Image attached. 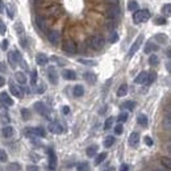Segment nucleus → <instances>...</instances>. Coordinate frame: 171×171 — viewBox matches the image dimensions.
Listing matches in <instances>:
<instances>
[{"mask_svg":"<svg viewBox=\"0 0 171 171\" xmlns=\"http://www.w3.org/2000/svg\"><path fill=\"white\" fill-rule=\"evenodd\" d=\"M162 13L166 14V16H169V14L171 13V4H170V3L165 4V7L162 8Z\"/></svg>","mask_w":171,"mask_h":171,"instance_id":"nucleus-41","label":"nucleus"},{"mask_svg":"<svg viewBox=\"0 0 171 171\" xmlns=\"http://www.w3.org/2000/svg\"><path fill=\"white\" fill-rule=\"evenodd\" d=\"M162 165L167 170H170L171 169V161H170V158H162Z\"/></svg>","mask_w":171,"mask_h":171,"instance_id":"nucleus-47","label":"nucleus"},{"mask_svg":"<svg viewBox=\"0 0 171 171\" xmlns=\"http://www.w3.org/2000/svg\"><path fill=\"white\" fill-rule=\"evenodd\" d=\"M96 153H97V146L96 145H92V146H90V148H87V150H86V154L88 155V157H95Z\"/></svg>","mask_w":171,"mask_h":171,"instance_id":"nucleus-23","label":"nucleus"},{"mask_svg":"<svg viewBox=\"0 0 171 171\" xmlns=\"http://www.w3.org/2000/svg\"><path fill=\"white\" fill-rule=\"evenodd\" d=\"M113 144H115V137H112V136L105 137V140H104V146H105V148H111Z\"/></svg>","mask_w":171,"mask_h":171,"instance_id":"nucleus-29","label":"nucleus"},{"mask_svg":"<svg viewBox=\"0 0 171 171\" xmlns=\"http://www.w3.org/2000/svg\"><path fill=\"white\" fill-rule=\"evenodd\" d=\"M159 63V58L155 55V54H151L150 57H149V65L150 66H157Z\"/></svg>","mask_w":171,"mask_h":171,"instance_id":"nucleus-27","label":"nucleus"},{"mask_svg":"<svg viewBox=\"0 0 171 171\" xmlns=\"http://www.w3.org/2000/svg\"><path fill=\"white\" fill-rule=\"evenodd\" d=\"M36 22H37V25L42 29V31H45V28H46V21H45V18L40 16V17L36 18Z\"/></svg>","mask_w":171,"mask_h":171,"instance_id":"nucleus-30","label":"nucleus"},{"mask_svg":"<svg viewBox=\"0 0 171 171\" xmlns=\"http://www.w3.org/2000/svg\"><path fill=\"white\" fill-rule=\"evenodd\" d=\"M84 78H86L87 82H88V83H92V84H94V83L96 82V75L92 74V72H86V74H84Z\"/></svg>","mask_w":171,"mask_h":171,"instance_id":"nucleus-26","label":"nucleus"},{"mask_svg":"<svg viewBox=\"0 0 171 171\" xmlns=\"http://www.w3.org/2000/svg\"><path fill=\"white\" fill-rule=\"evenodd\" d=\"M25 136L26 137H29V138H36V133H34V129L33 128H28V129H25Z\"/></svg>","mask_w":171,"mask_h":171,"instance_id":"nucleus-39","label":"nucleus"},{"mask_svg":"<svg viewBox=\"0 0 171 171\" xmlns=\"http://www.w3.org/2000/svg\"><path fill=\"white\" fill-rule=\"evenodd\" d=\"M34 109H36L41 116H43V117H49V109H47V107H46L45 104H43L42 101H37V103H34Z\"/></svg>","mask_w":171,"mask_h":171,"instance_id":"nucleus-5","label":"nucleus"},{"mask_svg":"<svg viewBox=\"0 0 171 171\" xmlns=\"http://www.w3.org/2000/svg\"><path fill=\"white\" fill-rule=\"evenodd\" d=\"M49 132H51L53 134H61L63 132V126L57 121H53V123L49 124Z\"/></svg>","mask_w":171,"mask_h":171,"instance_id":"nucleus-7","label":"nucleus"},{"mask_svg":"<svg viewBox=\"0 0 171 171\" xmlns=\"http://www.w3.org/2000/svg\"><path fill=\"white\" fill-rule=\"evenodd\" d=\"M146 79H148V72L142 71V72H140V74L137 75L134 82L137 83V84H144V83H146Z\"/></svg>","mask_w":171,"mask_h":171,"instance_id":"nucleus-17","label":"nucleus"},{"mask_svg":"<svg viewBox=\"0 0 171 171\" xmlns=\"http://www.w3.org/2000/svg\"><path fill=\"white\" fill-rule=\"evenodd\" d=\"M62 112H63V113H65V115H68V113H70V107L65 105V107H63V108H62Z\"/></svg>","mask_w":171,"mask_h":171,"instance_id":"nucleus-60","label":"nucleus"},{"mask_svg":"<svg viewBox=\"0 0 171 171\" xmlns=\"http://www.w3.org/2000/svg\"><path fill=\"white\" fill-rule=\"evenodd\" d=\"M107 16H108V18H111V20H115V18L120 16V8L117 6H112V8L107 12Z\"/></svg>","mask_w":171,"mask_h":171,"instance_id":"nucleus-11","label":"nucleus"},{"mask_svg":"<svg viewBox=\"0 0 171 171\" xmlns=\"http://www.w3.org/2000/svg\"><path fill=\"white\" fill-rule=\"evenodd\" d=\"M47 78H49V82H50L51 84H57L58 83V74L55 71V67L50 66L47 68Z\"/></svg>","mask_w":171,"mask_h":171,"instance_id":"nucleus-6","label":"nucleus"},{"mask_svg":"<svg viewBox=\"0 0 171 171\" xmlns=\"http://www.w3.org/2000/svg\"><path fill=\"white\" fill-rule=\"evenodd\" d=\"M34 133H36L37 137H45L46 136V132L42 126H38V128H34Z\"/></svg>","mask_w":171,"mask_h":171,"instance_id":"nucleus-34","label":"nucleus"},{"mask_svg":"<svg viewBox=\"0 0 171 171\" xmlns=\"http://www.w3.org/2000/svg\"><path fill=\"white\" fill-rule=\"evenodd\" d=\"M113 121H115V119H113V117H108V119L105 120L104 129H105V130H109V129L112 128V124H113Z\"/></svg>","mask_w":171,"mask_h":171,"instance_id":"nucleus-36","label":"nucleus"},{"mask_svg":"<svg viewBox=\"0 0 171 171\" xmlns=\"http://www.w3.org/2000/svg\"><path fill=\"white\" fill-rule=\"evenodd\" d=\"M158 49V46L157 45H154L151 41H149L148 43H146V46H145V49H144V51L146 53V54H150L151 51H154V50H157Z\"/></svg>","mask_w":171,"mask_h":171,"instance_id":"nucleus-19","label":"nucleus"},{"mask_svg":"<svg viewBox=\"0 0 171 171\" xmlns=\"http://www.w3.org/2000/svg\"><path fill=\"white\" fill-rule=\"evenodd\" d=\"M142 42H144V34H140V36L137 37V40L134 41V43L132 45L130 50L128 51V58H132V57L136 54L137 50H138V49L141 47V45H142Z\"/></svg>","mask_w":171,"mask_h":171,"instance_id":"nucleus-2","label":"nucleus"},{"mask_svg":"<svg viewBox=\"0 0 171 171\" xmlns=\"http://www.w3.org/2000/svg\"><path fill=\"white\" fill-rule=\"evenodd\" d=\"M2 134L3 137H6V138H11V137L14 134V130L12 126H9V125H6L4 128L2 129Z\"/></svg>","mask_w":171,"mask_h":171,"instance_id":"nucleus-14","label":"nucleus"},{"mask_svg":"<svg viewBox=\"0 0 171 171\" xmlns=\"http://www.w3.org/2000/svg\"><path fill=\"white\" fill-rule=\"evenodd\" d=\"M14 78H16L17 83H20V84H25V83H26V76L21 71H17L16 74H14Z\"/></svg>","mask_w":171,"mask_h":171,"instance_id":"nucleus-18","label":"nucleus"},{"mask_svg":"<svg viewBox=\"0 0 171 171\" xmlns=\"http://www.w3.org/2000/svg\"><path fill=\"white\" fill-rule=\"evenodd\" d=\"M123 130H124L123 124H117V125L115 126V133H116V134H121V133H123Z\"/></svg>","mask_w":171,"mask_h":171,"instance_id":"nucleus-49","label":"nucleus"},{"mask_svg":"<svg viewBox=\"0 0 171 171\" xmlns=\"http://www.w3.org/2000/svg\"><path fill=\"white\" fill-rule=\"evenodd\" d=\"M63 50H65L67 54H75L76 53V43L72 40H66L63 42Z\"/></svg>","mask_w":171,"mask_h":171,"instance_id":"nucleus-3","label":"nucleus"},{"mask_svg":"<svg viewBox=\"0 0 171 171\" xmlns=\"http://www.w3.org/2000/svg\"><path fill=\"white\" fill-rule=\"evenodd\" d=\"M7 13H8V16H9V18H13V12H12V9H11V7L7 4Z\"/></svg>","mask_w":171,"mask_h":171,"instance_id":"nucleus-57","label":"nucleus"},{"mask_svg":"<svg viewBox=\"0 0 171 171\" xmlns=\"http://www.w3.org/2000/svg\"><path fill=\"white\" fill-rule=\"evenodd\" d=\"M150 18V12L148 9H138L133 13V20L136 24H141V22H146Z\"/></svg>","mask_w":171,"mask_h":171,"instance_id":"nucleus-1","label":"nucleus"},{"mask_svg":"<svg viewBox=\"0 0 171 171\" xmlns=\"http://www.w3.org/2000/svg\"><path fill=\"white\" fill-rule=\"evenodd\" d=\"M117 40H119V34H117L116 32H112L111 33V37H109V42L111 43H115V42H117Z\"/></svg>","mask_w":171,"mask_h":171,"instance_id":"nucleus-46","label":"nucleus"},{"mask_svg":"<svg viewBox=\"0 0 171 171\" xmlns=\"http://www.w3.org/2000/svg\"><path fill=\"white\" fill-rule=\"evenodd\" d=\"M9 91H11V94L13 95V96H16V97H22V90L18 86H16L13 82H11L9 83Z\"/></svg>","mask_w":171,"mask_h":171,"instance_id":"nucleus-10","label":"nucleus"},{"mask_svg":"<svg viewBox=\"0 0 171 171\" xmlns=\"http://www.w3.org/2000/svg\"><path fill=\"white\" fill-rule=\"evenodd\" d=\"M163 125L166 126V129H170V126H171V119H170V112H167V115H166V119L163 120Z\"/></svg>","mask_w":171,"mask_h":171,"instance_id":"nucleus-40","label":"nucleus"},{"mask_svg":"<svg viewBox=\"0 0 171 171\" xmlns=\"http://www.w3.org/2000/svg\"><path fill=\"white\" fill-rule=\"evenodd\" d=\"M140 142V134L137 132H133L130 136H129V145L132 146H137Z\"/></svg>","mask_w":171,"mask_h":171,"instance_id":"nucleus-16","label":"nucleus"},{"mask_svg":"<svg viewBox=\"0 0 171 171\" xmlns=\"http://www.w3.org/2000/svg\"><path fill=\"white\" fill-rule=\"evenodd\" d=\"M137 8H138V3L136 2V0H132V2H129V4H128V9L129 11H137Z\"/></svg>","mask_w":171,"mask_h":171,"instance_id":"nucleus-37","label":"nucleus"},{"mask_svg":"<svg viewBox=\"0 0 171 171\" xmlns=\"http://www.w3.org/2000/svg\"><path fill=\"white\" fill-rule=\"evenodd\" d=\"M14 28H16V32H17L18 34H24V28H22V25H21L20 22H18V24H17V25L14 26Z\"/></svg>","mask_w":171,"mask_h":171,"instance_id":"nucleus-52","label":"nucleus"},{"mask_svg":"<svg viewBox=\"0 0 171 171\" xmlns=\"http://www.w3.org/2000/svg\"><path fill=\"white\" fill-rule=\"evenodd\" d=\"M154 171H165V169H155Z\"/></svg>","mask_w":171,"mask_h":171,"instance_id":"nucleus-63","label":"nucleus"},{"mask_svg":"<svg viewBox=\"0 0 171 171\" xmlns=\"http://www.w3.org/2000/svg\"><path fill=\"white\" fill-rule=\"evenodd\" d=\"M83 95H84V88H83V86L76 84V86L74 87V96H75V97H80V96H83Z\"/></svg>","mask_w":171,"mask_h":171,"instance_id":"nucleus-20","label":"nucleus"},{"mask_svg":"<svg viewBox=\"0 0 171 171\" xmlns=\"http://www.w3.org/2000/svg\"><path fill=\"white\" fill-rule=\"evenodd\" d=\"M126 94H128V86L125 84H121L120 87H119V90H117V96L119 97H123V96H125Z\"/></svg>","mask_w":171,"mask_h":171,"instance_id":"nucleus-21","label":"nucleus"},{"mask_svg":"<svg viewBox=\"0 0 171 171\" xmlns=\"http://www.w3.org/2000/svg\"><path fill=\"white\" fill-rule=\"evenodd\" d=\"M32 84H33V86L37 84V71H36V70L32 71Z\"/></svg>","mask_w":171,"mask_h":171,"instance_id":"nucleus-50","label":"nucleus"},{"mask_svg":"<svg viewBox=\"0 0 171 171\" xmlns=\"http://www.w3.org/2000/svg\"><path fill=\"white\" fill-rule=\"evenodd\" d=\"M49 61V58L47 55H45L43 53H38V54L36 55V62H37V65H40V66H45L46 63Z\"/></svg>","mask_w":171,"mask_h":171,"instance_id":"nucleus-13","label":"nucleus"},{"mask_svg":"<svg viewBox=\"0 0 171 171\" xmlns=\"http://www.w3.org/2000/svg\"><path fill=\"white\" fill-rule=\"evenodd\" d=\"M115 20H111V18H109V20L108 21H107V28H109V29H113L115 28Z\"/></svg>","mask_w":171,"mask_h":171,"instance_id":"nucleus-55","label":"nucleus"},{"mask_svg":"<svg viewBox=\"0 0 171 171\" xmlns=\"http://www.w3.org/2000/svg\"><path fill=\"white\" fill-rule=\"evenodd\" d=\"M21 116H22L24 120H29L31 119V112H29L26 108H22L21 109Z\"/></svg>","mask_w":171,"mask_h":171,"instance_id":"nucleus-43","label":"nucleus"},{"mask_svg":"<svg viewBox=\"0 0 171 171\" xmlns=\"http://www.w3.org/2000/svg\"><path fill=\"white\" fill-rule=\"evenodd\" d=\"M59 40H61V34L58 31H51L49 33V41H50L53 45H57V43L59 42Z\"/></svg>","mask_w":171,"mask_h":171,"instance_id":"nucleus-12","label":"nucleus"},{"mask_svg":"<svg viewBox=\"0 0 171 171\" xmlns=\"http://www.w3.org/2000/svg\"><path fill=\"white\" fill-rule=\"evenodd\" d=\"M76 171H90V165L87 162H82V163L78 165Z\"/></svg>","mask_w":171,"mask_h":171,"instance_id":"nucleus-32","label":"nucleus"},{"mask_svg":"<svg viewBox=\"0 0 171 171\" xmlns=\"http://www.w3.org/2000/svg\"><path fill=\"white\" fill-rule=\"evenodd\" d=\"M0 119H2V123L4 124V125H7V124H9V116H8V113L6 111H4V108H3V112H2V115H0Z\"/></svg>","mask_w":171,"mask_h":171,"instance_id":"nucleus-28","label":"nucleus"},{"mask_svg":"<svg viewBox=\"0 0 171 171\" xmlns=\"http://www.w3.org/2000/svg\"><path fill=\"white\" fill-rule=\"evenodd\" d=\"M121 107H123V108L124 109H129V111H133L134 109V107H136V103L134 101H125V103H123V105H121Z\"/></svg>","mask_w":171,"mask_h":171,"instance_id":"nucleus-25","label":"nucleus"},{"mask_svg":"<svg viewBox=\"0 0 171 171\" xmlns=\"http://www.w3.org/2000/svg\"><path fill=\"white\" fill-rule=\"evenodd\" d=\"M126 120H128V113H126V112H121V113L119 115V117H117V121H119L120 124L125 123Z\"/></svg>","mask_w":171,"mask_h":171,"instance_id":"nucleus-35","label":"nucleus"},{"mask_svg":"<svg viewBox=\"0 0 171 171\" xmlns=\"http://www.w3.org/2000/svg\"><path fill=\"white\" fill-rule=\"evenodd\" d=\"M79 62L83 63V65H87V66H96V61H90V59H83V58H80Z\"/></svg>","mask_w":171,"mask_h":171,"instance_id":"nucleus-42","label":"nucleus"},{"mask_svg":"<svg viewBox=\"0 0 171 171\" xmlns=\"http://www.w3.org/2000/svg\"><path fill=\"white\" fill-rule=\"evenodd\" d=\"M4 84H6V79L3 76H0V87H3Z\"/></svg>","mask_w":171,"mask_h":171,"instance_id":"nucleus-62","label":"nucleus"},{"mask_svg":"<svg viewBox=\"0 0 171 171\" xmlns=\"http://www.w3.org/2000/svg\"><path fill=\"white\" fill-rule=\"evenodd\" d=\"M0 103H2L4 107H12L13 105V100L11 99V96H9L7 92H2V94H0Z\"/></svg>","mask_w":171,"mask_h":171,"instance_id":"nucleus-9","label":"nucleus"},{"mask_svg":"<svg viewBox=\"0 0 171 171\" xmlns=\"http://www.w3.org/2000/svg\"><path fill=\"white\" fill-rule=\"evenodd\" d=\"M103 171H115L113 169V166H111V165H107L104 169H103Z\"/></svg>","mask_w":171,"mask_h":171,"instance_id":"nucleus-59","label":"nucleus"},{"mask_svg":"<svg viewBox=\"0 0 171 171\" xmlns=\"http://www.w3.org/2000/svg\"><path fill=\"white\" fill-rule=\"evenodd\" d=\"M105 2L112 4V6H117V4H119V0H105Z\"/></svg>","mask_w":171,"mask_h":171,"instance_id":"nucleus-61","label":"nucleus"},{"mask_svg":"<svg viewBox=\"0 0 171 171\" xmlns=\"http://www.w3.org/2000/svg\"><path fill=\"white\" fill-rule=\"evenodd\" d=\"M62 76L65 78L66 80H75L76 79V74H75V71H72V70H65L62 72Z\"/></svg>","mask_w":171,"mask_h":171,"instance_id":"nucleus-15","label":"nucleus"},{"mask_svg":"<svg viewBox=\"0 0 171 171\" xmlns=\"http://www.w3.org/2000/svg\"><path fill=\"white\" fill-rule=\"evenodd\" d=\"M21 170V167H20V165L18 163H11L8 166V169H7V171H20Z\"/></svg>","mask_w":171,"mask_h":171,"instance_id":"nucleus-38","label":"nucleus"},{"mask_svg":"<svg viewBox=\"0 0 171 171\" xmlns=\"http://www.w3.org/2000/svg\"><path fill=\"white\" fill-rule=\"evenodd\" d=\"M26 171H40L38 166H34V165H29L26 167Z\"/></svg>","mask_w":171,"mask_h":171,"instance_id":"nucleus-53","label":"nucleus"},{"mask_svg":"<svg viewBox=\"0 0 171 171\" xmlns=\"http://www.w3.org/2000/svg\"><path fill=\"white\" fill-rule=\"evenodd\" d=\"M90 42H91L92 47H95V49H101L103 46H104V38H103L101 36H95V37H92Z\"/></svg>","mask_w":171,"mask_h":171,"instance_id":"nucleus-8","label":"nucleus"},{"mask_svg":"<svg viewBox=\"0 0 171 171\" xmlns=\"http://www.w3.org/2000/svg\"><path fill=\"white\" fill-rule=\"evenodd\" d=\"M7 31V26H6V24L3 22V20H0V34H4Z\"/></svg>","mask_w":171,"mask_h":171,"instance_id":"nucleus-51","label":"nucleus"},{"mask_svg":"<svg viewBox=\"0 0 171 171\" xmlns=\"http://www.w3.org/2000/svg\"><path fill=\"white\" fill-rule=\"evenodd\" d=\"M155 40L161 43H165L167 41V37H166V34H157V36H155Z\"/></svg>","mask_w":171,"mask_h":171,"instance_id":"nucleus-45","label":"nucleus"},{"mask_svg":"<svg viewBox=\"0 0 171 171\" xmlns=\"http://www.w3.org/2000/svg\"><path fill=\"white\" fill-rule=\"evenodd\" d=\"M8 62H9V65H11V67H16V65H17V59H16V57H14V53L13 51H11L8 54Z\"/></svg>","mask_w":171,"mask_h":171,"instance_id":"nucleus-24","label":"nucleus"},{"mask_svg":"<svg viewBox=\"0 0 171 171\" xmlns=\"http://www.w3.org/2000/svg\"><path fill=\"white\" fill-rule=\"evenodd\" d=\"M137 121H138V124L141 125V126H144V128H146L148 126V116L146 115H140L138 116V119H137Z\"/></svg>","mask_w":171,"mask_h":171,"instance_id":"nucleus-22","label":"nucleus"},{"mask_svg":"<svg viewBox=\"0 0 171 171\" xmlns=\"http://www.w3.org/2000/svg\"><path fill=\"white\" fill-rule=\"evenodd\" d=\"M155 24L157 25H165L166 24V17L163 16V17H157L155 18Z\"/></svg>","mask_w":171,"mask_h":171,"instance_id":"nucleus-48","label":"nucleus"},{"mask_svg":"<svg viewBox=\"0 0 171 171\" xmlns=\"http://www.w3.org/2000/svg\"><path fill=\"white\" fill-rule=\"evenodd\" d=\"M120 171H129V165L123 163V165H121V167H120Z\"/></svg>","mask_w":171,"mask_h":171,"instance_id":"nucleus-58","label":"nucleus"},{"mask_svg":"<svg viewBox=\"0 0 171 171\" xmlns=\"http://www.w3.org/2000/svg\"><path fill=\"white\" fill-rule=\"evenodd\" d=\"M8 47V40H3L2 41V50H7Z\"/></svg>","mask_w":171,"mask_h":171,"instance_id":"nucleus-56","label":"nucleus"},{"mask_svg":"<svg viewBox=\"0 0 171 171\" xmlns=\"http://www.w3.org/2000/svg\"><path fill=\"white\" fill-rule=\"evenodd\" d=\"M155 79H157V72L151 71L150 74H148V79H146V83H148V84H151L153 82H155Z\"/></svg>","mask_w":171,"mask_h":171,"instance_id":"nucleus-31","label":"nucleus"},{"mask_svg":"<svg viewBox=\"0 0 171 171\" xmlns=\"http://www.w3.org/2000/svg\"><path fill=\"white\" fill-rule=\"evenodd\" d=\"M47 159H49V166L47 167L50 170H55L57 169V155L54 153L53 149H49L47 150Z\"/></svg>","mask_w":171,"mask_h":171,"instance_id":"nucleus-4","label":"nucleus"},{"mask_svg":"<svg viewBox=\"0 0 171 171\" xmlns=\"http://www.w3.org/2000/svg\"><path fill=\"white\" fill-rule=\"evenodd\" d=\"M7 159H8L7 153H6V151H4L3 149H0V162L4 163V162H7Z\"/></svg>","mask_w":171,"mask_h":171,"instance_id":"nucleus-44","label":"nucleus"},{"mask_svg":"<svg viewBox=\"0 0 171 171\" xmlns=\"http://www.w3.org/2000/svg\"><path fill=\"white\" fill-rule=\"evenodd\" d=\"M105 158H107V153H101V154H99L96 157V159H95V165H97L99 166L100 163H103L105 161Z\"/></svg>","mask_w":171,"mask_h":171,"instance_id":"nucleus-33","label":"nucleus"},{"mask_svg":"<svg viewBox=\"0 0 171 171\" xmlns=\"http://www.w3.org/2000/svg\"><path fill=\"white\" fill-rule=\"evenodd\" d=\"M144 140H145V144L148 145V146H153V144H154V142H153V140H151V138H150L149 136H146V137H145Z\"/></svg>","mask_w":171,"mask_h":171,"instance_id":"nucleus-54","label":"nucleus"}]
</instances>
